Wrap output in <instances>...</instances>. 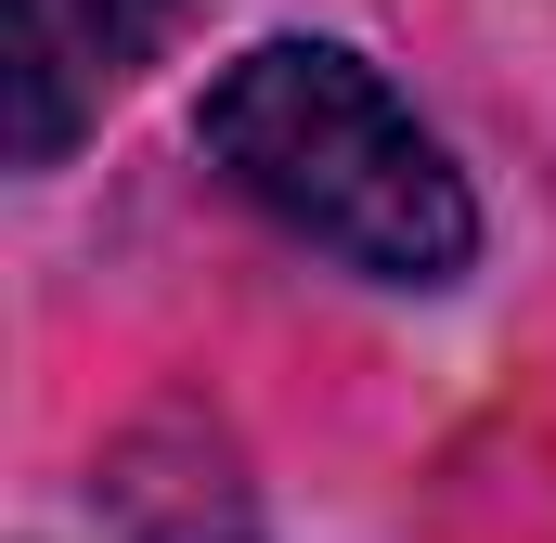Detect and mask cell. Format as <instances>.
<instances>
[{
    "instance_id": "1",
    "label": "cell",
    "mask_w": 556,
    "mask_h": 543,
    "mask_svg": "<svg viewBox=\"0 0 556 543\" xmlns=\"http://www.w3.org/2000/svg\"><path fill=\"white\" fill-rule=\"evenodd\" d=\"M194 142L247 207H273L298 247L376 272V285H453L479 260V207H466L453 155L337 39H260L247 65H220Z\"/></svg>"
},
{
    "instance_id": "2",
    "label": "cell",
    "mask_w": 556,
    "mask_h": 543,
    "mask_svg": "<svg viewBox=\"0 0 556 543\" xmlns=\"http://www.w3.org/2000/svg\"><path fill=\"white\" fill-rule=\"evenodd\" d=\"M194 13L207 0H13V168H52Z\"/></svg>"
}]
</instances>
